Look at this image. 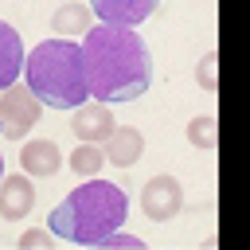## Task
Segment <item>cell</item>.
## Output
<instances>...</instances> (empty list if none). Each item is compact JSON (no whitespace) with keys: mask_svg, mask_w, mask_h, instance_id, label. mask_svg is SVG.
<instances>
[{"mask_svg":"<svg viewBox=\"0 0 250 250\" xmlns=\"http://www.w3.org/2000/svg\"><path fill=\"white\" fill-rule=\"evenodd\" d=\"M82 62L94 102H137L152 82L148 43L121 23H98L82 35Z\"/></svg>","mask_w":250,"mask_h":250,"instance_id":"6da1fadb","label":"cell"},{"mask_svg":"<svg viewBox=\"0 0 250 250\" xmlns=\"http://www.w3.org/2000/svg\"><path fill=\"white\" fill-rule=\"evenodd\" d=\"M129 219V195L113 180L90 176L82 188H74L51 215L47 227L55 238L74 246H105L109 234Z\"/></svg>","mask_w":250,"mask_h":250,"instance_id":"7a4b0ae2","label":"cell"},{"mask_svg":"<svg viewBox=\"0 0 250 250\" xmlns=\"http://www.w3.org/2000/svg\"><path fill=\"white\" fill-rule=\"evenodd\" d=\"M23 74L31 94L51 105V109H78L90 102V82H86V62H82V43L74 39H43L31 47L23 59Z\"/></svg>","mask_w":250,"mask_h":250,"instance_id":"3957f363","label":"cell"},{"mask_svg":"<svg viewBox=\"0 0 250 250\" xmlns=\"http://www.w3.org/2000/svg\"><path fill=\"white\" fill-rule=\"evenodd\" d=\"M43 117V102L31 94V86H8L0 94V137L8 141H23Z\"/></svg>","mask_w":250,"mask_h":250,"instance_id":"277c9868","label":"cell"},{"mask_svg":"<svg viewBox=\"0 0 250 250\" xmlns=\"http://www.w3.org/2000/svg\"><path fill=\"white\" fill-rule=\"evenodd\" d=\"M141 207H145V219L152 223H168L180 215L184 207V188L176 176H152L145 188H141Z\"/></svg>","mask_w":250,"mask_h":250,"instance_id":"5b68a950","label":"cell"},{"mask_svg":"<svg viewBox=\"0 0 250 250\" xmlns=\"http://www.w3.org/2000/svg\"><path fill=\"white\" fill-rule=\"evenodd\" d=\"M113 129L117 125H113V113H109L105 102H82L74 109V117H70V133L78 141H90V145H102Z\"/></svg>","mask_w":250,"mask_h":250,"instance_id":"8992f818","label":"cell"},{"mask_svg":"<svg viewBox=\"0 0 250 250\" xmlns=\"http://www.w3.org/2000/svg\"><path fill=\"white\" fill-rule=\"evenodd\" d=\"M94 4V16L102 23H121V27H137L145 23L160 0H90Z\"/></svg>","mask_w":250,"mask_h":250,"instance_id":"52a82bcc","label":"cell"},{"mask_svg":"<svg viewBox=\"0 0 250 250\" xmlns=\"http://www.w3.org/2000/svg\"><path fill=\"white\" fill-rule=\"evenodd\" d=\"M141 152H145V137H141V129H133V125L113 129V133L102 141V156H105V164H113V168H133V164L141 160Z\"/></svg>","mask_w":250,"mask_h":250,"instance_id":"ba28073f","label":"cell"},{"mask_svg":"<svg viewBox=\"0 0 250 250\" xmlns=\"http://www.w3.org/2000/svg\"><path fill=\"white\" fill-rule=\"evenodd\" d=\"M35 207V188L31 176H4L0 180V219H23Z\"/></svg>","mask_w":250,"mask_h":250,"instance_id":"9c48e42d","label":"cell"},{"mask_svg":"<svg viewBox=\"0 0 250 250\" xmlns=\"http://www.w3.org/2000/svg\"><path fill=\"white\" fill-rule=\"evenodd\" d=\"M20 164H23V172L27 176H55L59 168H62V148L55 145V141H47V137H39V141H27L23 145V152H20Z\"/></svg>","mask_w":250,"mask_h":250,"instance_id":"30bf717a","label":"cell"},{"mask_svg":"<svg viewBox=\"0 0 250 250\" xmlns=\"http://www.w3.org/2000/svg\"><path fill=\"white\" fill-rule=\"evenodd\" d=\"M23 70V43L12 23L0 20V90H8Z\"/></svg>","mask_w":250,"mask_h":250,"instance_id":"8fae6325","label":"cell"},{"mask_svg":"<svg viewBox=\"0 0 250 250\" xmlns=\"http://www.w3.org/2000/svg\"><path fill=\"white\" fill-rule=\"evenodd\" d=\"M51 31H59V39L86 35V31H90V8H86V4H62V8L51 16Z\"/></svg>","mask_w":250,"mask_h":250,"instance_id":"7c38bea8","label":"cell"},{"mask_svg":"<svg viewBox=\"0 0 250 250\" xmlns=\"http://www.w3.org/2000/svg\"><path fill=\"white\" fill-rule=\"evenodd\" d=\"M70 172L74 176H82V180H90V176H98L102 172V164H105V156H102V145H90V141H78V148L70 152Z\"/></svg>","mask_w":250,"mask_h":250,"instance_id":"4fadbf2b","label":"cell"},{"mask_svg":"<svg viewBox=\"0 0 250 250\" xmlns=\"http://www.w3.org/2000/svg\"><path fill=\"white\" fill-rule=\"evenodd\" d=\"M188 145L195 148H219V121L211 113H199L188 121Z\"/></svg>","mask_w":250,"mask_h":250,"instance_id":"5bb4252c","label":"cell"},{"mask_svg":"<svg viewBox=\"0 0 250 250\" xmlns=\"http://www.w3.org/2000/svg\"><path fill=\"white\" fill-rule=\"evenodd\" d=\"M195 82H199V90H207V94L219 90V51H207V55L195 62Z\"/></svg>","mask_w":250,"mask_h":250,"instance_id":"9a60e30c","label":"cell"},{"mask_svg":"<svg viewBox=\"0 0 250 250\" xmlns=\"http://www.w3.org/2000/svg\"><path fill=\"white\" fill-rule=\"evenodd\" d=\"M51 242H55L51 230H23V234H20V246H23V250H47Z\"/></svg>","mask_w":250,"mask_h":250,"instance_id":"2e32d148","label":"cell"},{"mask_svg":"<svg viewBox=\"0 0 250 250\" xmlns=\"http://www.w3.org/2000/svg\"><path fill=\"white\" fill-rule=\"evenodd\" d=\"M0 180H4V156H0Z\"/></svg>","mask_w":250,"mask_h":250,"instance_id":"e0dca14e","label":"cell"}]
</instances>
